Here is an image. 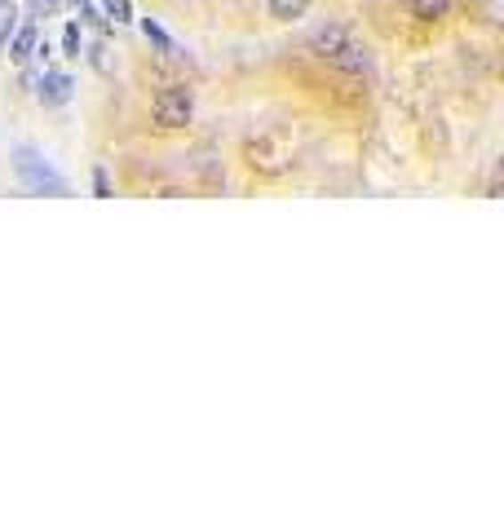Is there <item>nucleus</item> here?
<instances>
[{
  "mask_svg": "<svg viewBox=\"0 0 504 530\" xmlns=\"http://www.w3.org/2000/svg\"><path fill=\"white\" fill-rule=\"evenodd\" d=\"M150 116L159 129H186L191 116H195V98L191 89H164L155 102H150Z\"/></svg>",
  "mask_w": 504,
  "mask_h": 530,
  "instance_id": "1",
  "label": "nucleus"
},
{
  "mask_svg": "<svg viewBox=\"0 0 504 530\" xmlns=\"http://www.w3.org/2000/svg\"><path fill=\"white\" fill-rule=\"evenodd\" d=\"M13 164H18V177H22V181H27L36 195H45V190H49V195H67V181H62V177H58L49 164H40V159H36V150L18 146Z\"/></svg>",
  "mask_w": 504,
  "mask_h": 530,
  "instance_id": "2",
  "label": "nucleus"
},
{
  "mask_svg": "<svg viewBox=\"0 0 504 530\" xmlns=\"http://www.w3.org/2000/svg\"><path fill=\"white\" fill-rule=\"evenodd\" d=\"M244 159H248L252 173H265V177H274V173H283L288 168V146L279 141V137H256V141H248L244 146Z\"/></svg>",
  "mask_w": 504,
  "mask_h": 530,
  "instance_id": "3",
  "label": "nucleus"
},
{
  "mask_svg": "<svg viewBox=\"0 0 504 530\" xmlns=\"http://www.w3.org/2000/svg\"><path fill=\"white\" fill-rule=\"evenodd\" d=\"M36 84H40V102H45V107H62V102H71V89H76L71 76H62V71H45Z\"/></svg>",
  "mask_w": 504,
  "mask_h": 530,
  "instance_id": "4",
  "label": "nucleus"
},
{
  "mask_svg": "<svg viewBox=\"0 0 504 530\" xmlns=\"http://www.w3.org/2000/svg\"><path fill=\"white\" fill-rule=\"evenodd\" d=\"M4 44H9V62H27V58L36 53V44H40V31H36V22H22V27H13V36H9Z\"/></svg>",
  "mask_w": 504,
  "mask_h": 530,
  "instance_id": "5",
  "label": "nucleus"
},
{
  "mask_svg": "<svg viewBox=\"0 0 504 530\" xmlns=\"http://www.w3.org/2000/svg\"><path fill=\"white\" fill-rule=\"evenodd\" d=\"M350 40H354V36H350L345 27H323V31H314V40H310V49H314V53H319L323 62H328V58H332L337 49H345Z\"/></svg>",
  "mask_w": 504,
  "mask_h": 530,
  "instance_id": "6",
  "label": "nucleus"
},
{
  "mask_svg": "<svg viewBox=\"0 0 504 530\" xmlns=\"http://www.w3.org/2000/svg\"><path fill=\"white\" fill-rule=\"evenodd\" d=\"M407 9H411V18H420V22H438V18H447L451 0H407Z\"/></svg>",
  "mask_w": 504,
  "mask_h": 530,
  "instance_id": "7",
  "label": "nucleus"
},
{
  "mask_svg": "<svg viewBox=\"0 0 504 530\" xmlns=\"http://www.w3.org/2000/svg\"><path fill=\"white\" fill-rule=\"evenodd\" d=\"M305 9H310V0H270L274 22H297V18H305Z\"/></svg>",
  "mask_w": 504,
  "mask_h": 530,
  "instance_id": "8",
  "label": "nucleus"
},
{
  "mask_svg": "<svg viewBox=\"0 0 504 530\" xmlns=\"http://www.w3.org/2000/svg\"><path fill=\"white\" fill-rule=\"evenodd\" d=\"M142 31H146V40H150V44H159L164 53H177V44L168 40V31H164V27H159L155 18H142Z\"/></svg>",
  "mask_w": 504,
  "mask_h": 530,
  "instance_id": "9",
  "label": "nucleus"
},
{
  "mask_svg": "<svg viewBox=\"0 0 504 530\" xmlns=\"http://www.w3.org/2000/svg\"><path fill=\"white\" fill-rule=\"evenodd\" d=\"M102 13H107V22L125 27V22H133V0H102Z\"/></svg>",
  "mask_w": 504,
  "mask_h": 530,
  "instance_id": "10",
  "label": "nucleus"
},
{
  "mask_svg": "<svg viewBox=\"0 0 504 530\" xmlns=\"http://www.w3.org/2000/svg\"><path fill=\"white\" fill-rule=\"evenodd\" d=\"M67 4L76 9L80 0H31V4H27V13H31V18H53V13H62Z\"/></svg>",
  "mask_w": 504,
  "mask_h": 530,
  "instance_id": "11",
  "label": "nucleus"
},
{
  "mask_svg": "<svg viewBox=\"0 0 504 530\" xmlns=\"http://www.w3.org/2000/svg\"><path fill=\"white\" fill-rule=\"evenodd\" d=\"M13 27H18V9H13V0H0V49L13 36Z\"/></svg>",
  "mask_w": 504,
  "mask_h": 530,
  "instance_id": "12",
  "label": "nucleus"
},
{
  "mask_svg": "<svg viewBox=\"0 0 504 530\" xmlns=\"http://www.w3.org/2000/svg\"><path fill=\"white\" fill-rule=\"evenodd\" d=\"M62 49H67V58H80V27H76V22H67V31H62Z\"/></svg>",
  "mask_w": 504,
  "mask_h": 530,
  "instance_id": "13",
  "label": "nucleus"
},
{
  "mask_svg": "<svg viewBox=\"0 0 504 530\" xmlns=\"http://www.w3.org/2000/svg\"><path fill=\"white\" fill-rule=\"evenodd\" d=\"M93 190H98V195H102V199H107V195H111V186H107V173H93Z\"/></svg>",
  "mask_w": 504,
  "mask_h": 530,
  "instance_id": "14",
  "label": "nucleus"
}]
</instances>
